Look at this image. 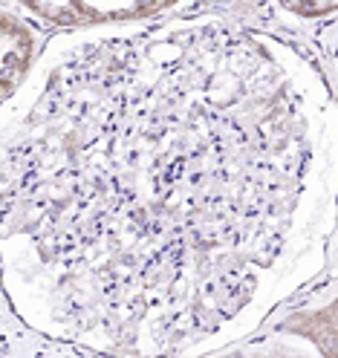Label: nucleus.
I'll use <instances>...</instances> for the list:
<instances>
[{"instance_id":"obj_1","label":"nucleus","mask_w":338,"mask_h":358,"mask_svg":"<svg viewBox=\"0 0 338 358\" xmlns=\"http://www.w3.org/2000/svg\"><path fill=\"white\" fill-rule=\"evenodd\" d=\"M335 107L223 15L64 29L0 101V295L73 350L223 352L321 275Z\"/></svg>"},{"instance_id":"obj_2","label":"nucleus","mask_w":338,"mask_h":358,"mask_svg":"<svg viewBox=\"0 0 338 358\" xmlns=\"http://www.w3.org/2000/svg\"><path fill=\"white\" fill-rule=\"evenodd\" d=\"M12 3L32 20L55 29H93L162 17L185 0H12Z\"/></svg>"},{"instance_id":"obj_3","label":"nucleus","mask_w":338,"mask_h":358,"mask_svg":"<svg viewBox=\"0 0 338 358\" xmlns=\"http://www.w3.org/2000/svg\"><path fill=\"white\" fill-rule=\"evenodd\" d=\"M41 47V27L12 0H0V101L24 81Z\"/></svg>"},{"instance_id":"obj_4","label":"nucleus","mask_w":338,"mask_h":358,"mask_svg":"<svg viewBox=\"0 0 338 358\" xmlns=\"http://www.w3.org/2000/svg\"><path fill=\"white\" fill-rule=\"evenodd\" d=\"M272 3L281 9L278 15L289 17L292 24H318L335 12V0H272Z\"/></svg>"}]
</instances>
